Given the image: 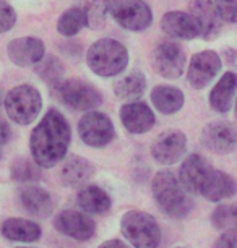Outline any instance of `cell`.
<instances>
[{
	"label": "cell",
	"mask_w": 237,
	"mask_h": 248,
	"mask_svg": "<svg viewBox=\"0 0 237 248\" xmlns=\"http://www.w3.org/2000/svg\"><path fill=\"white\" fill-rule=\"evenodd\" d=\"M97 248H128L127 243H124L122 240H117V238H112V240H108L104 243H101Z\"/></svg>",
	"instance_id": "obj_35"
},
{
	"label": "cell",
	"mask_w": 237,
	"mask_h": 248,
	"mask_svg": "<svg viewBox=\"0 0 237 248\" xmlns=\"http://www.w3.org/2000/svg\"><path fill=\"white\" fill-rule=\"evenodd\" d=\"M7 52L12 62L18 67H30V65H36L44 57L46 47L43 41L38 37L26 36L10 41Z\"/></svg>",
	"instance_id": "obj_17"
},
{
	"label": "cell",
	"mask_w": 237,
	"mask_h": 248,
	"mask_svg": "<svg viewBox=\"0 0 237 248\" xmlns=\"http://www.w3.org/2000/svg\"><path fill=\"white\" fill-rule=\"evenodd\" d=\"M215 248H237V229H226L215 242Z\"/></svg>",
	"instance_id": "obj_34"
},
{
	"label": "cell",
	"mask_w": 237,
	"mask_h": 248,
	"mask_svg": "<svg viewBox=\"0 0 237 248\" xmlns=\"http://www.w3.org/2000/svg\"><path fill=\"white\" fill-rule=\"evenodd\" d=\"M0 159H2V146H0Z\"/></svg>",
	"instance_id": "obj_36"
},
{
	"label": "cell",
	"mask_w": 237,
	"mask_h": 248,
	"mask_svg": "<svg viewBox=\"0 0 237 248\" xmlns=\"http://www.w3.org/2000/svg\"><path fill=\"white\" fill-rule=\"evenodd\" d=\"M16 23V12L13 10L12 5L0 0V34L10 31Z\"/></svg>",
	"instance_id": "obj_32"
},
{
	"label": "cell",
	"mask_w": 237,
	"mask_h": 248,
	"mask_svg": "<svg viewBox=\"0 0 237 248\" xmlns=\"http://www.w3.org/2000/svg\"><path fill=\"white\" fill-rule=\"evenodd\" d=\"M179 248H180V247H179Z\"/></svg>",
	"instance_id": "obj_41"
},
{
	"label": "cell",
	"mask_w": 237,
	"mask_h": 248,
	"mask_svg": "<svg viewBox=\"0 0 237 248\" xmlns=\"http://www.w3.org/2000/svg\"><path fill=\"white\" fill-rule=\"evenodd\" d=\"M0 101H2V99H0Z\"/></svg>",
	"instance_id": "obj_40"
},
{
	"label": "cell",
	"mask_w": 237,
	"mask_h": 248,
	"mask_svg": "<svg viewBox=\"0 0 237 248\" xmlns=\"http://www.w3.org/2000/svg\"><path fill=\"white\" fill-rule=\"evenodd\" d=\"M18 248H32V247H18Z\"/></svg>",
	"instance_id": "obj_37"
},
{
	"label": "cell",
	"mask_w": 237,
	"mask_h": 248,
	"mask_svg": "<svg viewBox=\"0 0 237 248\" xmlns=\"http://www.w3.org/2000/svg\"><path fill=\"white\" fill-rule=\"evenodd\" d=\"M190 15L195 18L200 28V37L213 41L220 36L222 28V18L211 0H193L190 3Z\"/></svg>",
	"instance_id": "obj_15"
},
{
	"label": "cell",
	"mask_w": 237,
	"mask_h": 248,
	"mask_svg": "<svg viewBox=\"0 0 237 248\" xmlns=\"http://www.w3.org/2000/svg\"><path fill=\"white\" fill-rule=\"evenodd\" d=\"M78 133L81 141L91 148H104L115 138L112 120L103 112L90 110L78 122Z\"/></svg>",
	"instance_id": "obj_8"
},
{
	"label": "cell",
	"mask_w": 237,
	"mask_h": 248,
	"mask_svg": "<svg viewBox=\"0 0 237 248\" xmlns=\"http://www.w3.org/2000/svg\"><path fill=\"white\" fill-rule=\"evenodd\" d=\"M236 114H237V102H236Z\"/></svg>",
	"instance_id": "obj_38"
},
{
	"label": "cell",
	"mask_w": 237,
	"mask_h": 248,
	"mask_svg": "<svg viewBox=\"0 0 237 248\" xmlns=\"http://www.w3.org/2000/svg\"><path fill=\"white\" fill-rule=\"evenodd\" d=\"M78 206L90 214H106L111 209V196L97 185H86L78 193Z\"/></svg>",
	"instance_id": "obj_25"
},
{
	"label": "cell",
	"mask_w": 237,
	"mask_h": 248,
	"mask_svg": "<svg viewBox=\"0 0 237 248\" xmlns=\"http://www.w3.org/2000/svg\"><path fill=\"white\" fill-rule=\"evenodd\" d=\"M52 93L65 107L78 112H90L103 104V96L95 86L81 79H67L52 86Z\"/></svg>",
	"instance_id": "obj_6"
},
{
	"label": "cell",
	"mask_w": 237,
	"mask_h": 248,
	"mask_svg": "<svg viewBox=\"0 0 237 248\" xmlns=\"http://www.w3.org/2000/svg\"><path fill=\"white\" fill-rule=\"evenodd\" d=\"M211 224L218 231L237 229V203L218 206L211 214Z\"/></svg>",
	"instance_id": "obj_29"
},
{
	"label": "cell",
	"mask_w": 237,
	"mask_h": 248,
	"mask_svg": "<svg viewBox=\"0 0 237 248\" xmlns=\"http://www.w3.org/2000/svg\"><path fill=\"white\" fill-rule=\"evenodd\" d=\"M221 18L227 23H237V0H213Z\"/></svg>",
	"instance_id": "obj_33"
},
{
	"label": "cell",
	"mask_w": 237,
	"mask_h": 248,
	"mask_svg": "<svg viewBox=\"0 0 237 248\" xmlns=\"http://www.w3.org/2000/svg\"><path fill=\"white\" fill-rule=\"evenodd\" d=\"M2 122H3V120H0V125H2Z\"/></svg>",
	"instance_id": "obj_39"
},
{
	"label": "cell",
	"mask_w": 237,
	"mask_h": 248,
	"mask_svg": "<svg viewBox=\"0 0 237 248\" xmlns=\"http://www.w3.org/2000/svg\"><path fill=\"white\" fill-rule=\"evenodd\" d=\"M120 231L133 248H158L161 245V227L151 214L127 211L120 219Z\"/></svg>",
	"instance_id": "obj_4"
},
{
	"label": "cell",
	"mask_w": 237,
	"mask_h": 248,
	"mask_svg": "<svg viewBox=\"0 0 237 248\" xmlns=\"http://www.w3.org/2000/svg\"><path fill=\"white\" fill-rule=\"evenodd\" d=\"M0 233L10 242L31 243L39 240L43 231H41V226H38V222L34 221L25 217H10L2 222Z\"/></svg>",
	"instance_id": "obj_20"
},
{
	"label": "cell",
	"mask_w": 237,
	"mask_h": 248,
	"mask_svg": "<svg viewBox=\"0 0 237 248\" xmlns=\"http://www.w3.org/2000/svg\"><path fill=\"white\" fill-rule=\"evenodd\" d=\"M3 106L12 122L18 125H30L38 119L43 109V97L34 86L20 85L5 96Z\"/></svg>",
	"instance_id": "obj_5"
},
{
	"label": "cell",
	"mask_w": 237,
	"mask_h": 248,
	"mask_svg": "<svg viewBox=\"0 0 237 248\" xmlns=\"http://www.w3.org/2000/svg\"><path fill=\"white\" fill-rule=\"evenodd\" d=\"M161 30L175 39L190 41L200 37V28L195 18L185 12H167L161 18Z\"/></svg>",
	"instance_id": "obj_18"
},
{
	"label": "cell",
	"mask_w": 237,
	"mask_h": 248,
	"mask_svg": "<svg viewBox=\"0 0 237 248\" xmlns=\"http://www.w3.org/2000/svg\"><path fill=\"white\" fill-rule=\"evenodd\" d=\"M187 151V137L180 130H167L155 140L151 156L162 166H173L184 157Z\"/></svg>",
	"instance_id": "obj_11"
},
{
	"label": "cell",
	"mask_w": 237,
	"mask_h": 248,
	"mask_svg": "<svg viewBox=\"0 0 237 248\" xmlns=\"http://www.w3.org/2000/svg\"><path fill=\"white\" fill-rule=\"evenodd\" d=\"M202 144L216 154H229L237 148V127L231 122H211L202 132Z\"/></svg>",
	"instance_id": "obj_13"
},
{
	"label": "cell",
	"mask_w": 237,
	"mask_h": 248,
	"mask_svg": "<svg viewBox=\"0 0 237 248\" xmlns=\"http://www.w3.org/2000/svg\"><path fill=\"white\" fill-rule=\"evenodd\" d=\"M146 90V77L140 72H132L115 81L114 93L119 99L133 102L138 101Z\"/></svg>",
	"instance_id": "obj_26"
},
{
	"label": "cell",
	"mask_w": 237,
	"mask_h": 248,
	"mask_svg": "<svg viewBox=\"0 0 237 248\" xmlns=\"http://www.w3.org/2000/svg\"><path fill=\"white\" fill-rule=\"evenodd\" d=\"M55 231L73 240L86 242L95 235L96 224L90 217V214L77 211V209H65L59 213L54 219Z\"/></svg>",
	"instance_id": "obj_10"
},
{
	"label": "cell",
	"mask_w": 237,
	"mask_h": 248,
	"mask_svg": "<svg viewBox=\"0 0 237 248\" xmlns=\"http://www.w3.org/2000/svg\"><path fill=\"white\" fill-rule=\"evenodd\" d=\"M86 63L97 77H115L128 65V50L119 41L104 37L88 49Z\"/></svg>",
	"instance_id": "obj_3"
},
{
	"label": "cell",
	"mask_w": 237,
	"mask_h": 248,
	"mask_svg": "<svg viewBox=\"0 0 237 248\" xmlns=\"http://www.w3.org/2000/svg\"><path fill=\"white\" fill-rule=\"evenodd\" d=\"M72 130L67 119L57 109H50L32 130L30 137L31 157L41 169L57 166L67 156Z\"/></svg>",
	"instance_id": "obj_1"
},
{
	"label": "cell",
	"mask_w": 237,
	"mask_h": 248,
	"mask_svg": "<svg viewBox=\"0 0 237 248\" xmlns=\"http://www.w3.org/2000/svg\"><path fill=\"white\" fill-rule=\"evenodd\" d=\"M10 175L13 180L26 184V182H36L41 179L39 166L34 161L28 159H16L10 167Z\"/></svg>",
	"instance_id": "obj_30"
},
{
	"label": "cell",
	"mask_w": 237,
	"mask_h": 248,
	"mask_svg": "<svg viewBox=\"0 0 237 248\" xmlns=\"http://www.w3.org/2000/svg\"><path fill=\"white\" fill-rule=\"evenodd\" d=\"M221 70V59L215 50H202L195 54L187 68V81L195 90H203L213 81Z\"/></svg>",
	"instance_id": "obj_12"
},
{
	"label": "cell",
	"mask_w": 237,
	"mask_h": 248,
	"mask_svg": "<svg viewBox=\"0 0 237 248\" xmlns=\"http://www.w3.org/2000/svg\"><path fill=\"white\" fill-rule=\"evenodd\" d=\"M237 193V184L229 174L218 169H213L210 179H208L205 188H203L202 195L203 198H206L208 201L218 203L221 200L231 198Z\"/></svg>",
	"instance_id": "obj_22"
},
{
	"label": "cell",
	"mask_w": 237,
	"mask_h": 248,
	"mask_svg": "<svg viewBox=\"0 0 237 248\" xmlns=\"http://www.w3.org/2000/svg\"><path fill=\"white\" fill-rule=\"evenodd\" d=\"M85 26H88V16H86V10L83 7L68 8V10H65L60 15L57 21L59 34H62L65 37L77 36Z\"/></svg>",
	"instance_id": "obj_27"
},
{
	"label": "cell",
	"mask_w": 237,
	"mask_h": 248,
	"mask_svg": "<svg viewBox=\"0 0 237 248\" xmlns=\"http://www.w3.org/2000/svg\"><path fill=\"white\" fill-rule=\"evenodd\" d=\"M36 75H39V78L44 83H47L50 86L59 85L60 81H63V65L60 63L57 57H43L36 63L34 67Z\"/></svg>",
	"instance_id": "obj_28"
},
{
	"label": "cell",
	"mask_w": 237,
	"mask_h": 248,
	"mask_svg": "<svg viewBox=\"0 0 237 248\" xmlns=\"http://www.w3.org/2000/svg\"><path fill=\"white\" fill-rule=\"evenodd\" d=\"M184 93L179 88L174 86H155L151 91V102L161 114L164 115H173L175 112H179L184 106Z\"/></svg>",
	"instance_id": "obj_24"
},
{
	"label": "cell",
	"mask_w": 237,
	"mask_h": 248,
	"mask_svg": "<svg viewBox=\"0 0 237 248\" xmlns=\"http://www.w3.org/2000/svg\"><path fill=\"white\" fill-rule=\"evenodd\" d=\"M21 208L34 217H47L52 213L54 203L49 191L41 186H26L18 195Z\"/></svg>",
	"instance_id": "obj_19"
},
{
	"label": "cell",
	"mask_w": 237,
	"mask_h": 248,
	"mask_svg": "<svg viewBox=\"0 0 237 248\" xmlns=\"http://www.w3.org/2000/svg\"><path fill=\"white\" fill-rule=\"evenodd\" d=\"M187 57L185 50L175 43H161L151 52V65L162 78L175 79L182 77Z\"/></svg>",
	"instance_id": "obj_9"
},
{
	"label": "cell",
	"mask_w": 237,
	"mask_h": 248,
	"mask_svg": "<svg viewBox=\"0 0 237 248\" xmlns=\"http://www.w3.org/2000/svg\"><path fill=\"white\" fill-rule=\"evenodd\" d=\"M120 122L128 133H146L155 127L156 117L145 102L133 101L120 107Z\"/></svg>",
	"instance_id": "obj_16"
},
{
	"label": "cell",
	"mask_w": 237,
	"mask_h": 248,
	"mask_svg": "<svg viewBox=\"0 0 237 248\" xmlns=\"http://www.w3.org/2000/svg\"><path fill=\"white\" fill-rule=\"evenodd\" d=\"M153 198L164 214L173 219L189 216L193 209V200L171 170H159L153 179Z\"/></svg>",
	"instance_id": "obj_2"
},
{
	"label": "cell",
	"mask_w": 237,
	"mask_h": 248,
	"mask_svg": "<svg viewBox=\"0 0 237 248\" xmlns=\"http://www.w3.org/2000/svg\"><path fill=\"white\" fill-rule=\"evenodd\" d=\"M215 167L200 154H190L179 169V180L190 195H202Z\"/></svg>",
	"instance_id": "obj_14"
},
{
	"label": "cell",
	"mask_w": 237,
	"mask_h": 248,
	"mask_svg": "<svg viewBox=\"0 0 237 248\" xmlns=\"http://www.w3.org/2000/svg\"><path fill=\"white\" fill-rule=\"evenodd\" d=\"M85 10L88 16V26L91 30H99V28L104 26L108 8H106L103 0H93L91 5H88Z\"/></svg>",
	"instance_id": "obj_31"
},
{
	"label": "cell",
	"mask_w": 237,
	"mask_h": 248,
	"mask_svg": "<svg viewBox=\"0 0 237 248\" xmlns=\"http://www.w3.org/2000/svg\"><path fill=\"white\" fill-rule=\"evenodd\" d=\"M237 93V75L234 72H226L220 78V81L213 86L210 93V106L213 110L226 114L231 110L232 101Z\"/></svg>",
	"instance_id": "obj_21"
},
{
	"label": "cell",
	"mask_w": 237,
	"mask_h": 248,
	"mask_svg": "<svg viewBox=\"0 0 237 248\" xmlns=\"http://www.w3.org/2000/svg\"><path fill=\"white\" fill-rule=\"evenodd\" d=\"M95 174V167L90 161L81 156H70L63 162V167L60 170L62 182L67 186H78L88 182Z\"/></svg>",
	"instance_id": "obj_23"
},
{
	"label": "cell",
	"mask_w": 237,
	"mask_h": 248,
	"mask_svg": "<svg viewBox=\"0 0 237 248\" xmlns=\"http://www.w3.org/2000/svg\"><path fill=\"white\" fill-rule=\"evenodd\" d=\"M103 2L109 15L125 30L140 32L150 28L153 13L143 0H103Z\"/></svg>",
	"instance_id": "obj_7"
}]
</instances>
